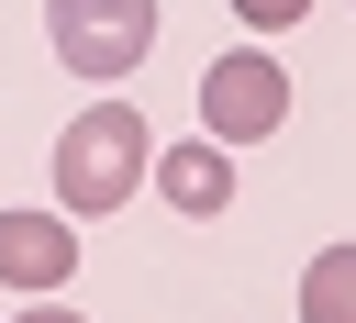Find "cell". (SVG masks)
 <instances>
[{
    "mask_svg": "<svg viewBox=\"0 0 356 323\" xmlns=\"http://www.w3.org/2000/svg\"><path fill=\"white\" fill-rule=\"evenodd\" d=\"M134 189H145V123H134L122 100H100V111H78V123L56 134V200L100 223V212H122Z\"/></svg>",
    "mask_w": 356,
    "mask_h": 323,
    "instance_id": "cell-1",
    "label": "cell"
},
{
    "mask_svg": "<svg viewBox=\"0 0 356 323\" xmlns=\"http://www.w3.org/2000/svg\"><path fill=\"white\" fill-rule=\"evenodd\" d=\"M44 33L78 78H122L156 45V0H44Z\"/></svg>",
    "mask_w": 356,
    "mask_h": 323,
    "instance_id": "cell-3",
    "label": "cell"
},
{
    "mask_svg": "<svg viewBox=\"0 0 356 323\" xmlns=\"http://www.w3.org/2000/svg\"><path fill=\"white\" fill-rule=\"evenodd\" d=\"M278 123H289V67L278 56L245 45V56H211L200 67V134L211 145H267Z\"/></svg>",
    "mask_w": 356,
    "mask_h": 323,
    "instance_id": "cell-2",
    "label": "cell"
},
{
    "mask_svg": "<svg viewBox=\"0 0 356 323\" xmlns=\"http://www.w3.org/2000/svg\"><path fill=\"white\" fill-rule=\"evenodd\" d=\"M78 267V223L67 212H0V278L11 290H56Z\"/></svg>",
    "mask_w": 356,
    "mask_h": 323,
    "instance_id": "cell-5",
    "label": "cell"
},
{
    "mask_svg": "<svg viewBox=\"0 0 356 323\" xmlns=\"http://www.w3.org/2000/svg\"><path fill=\"white\" fill-rule=\"evenodd\" d=\"M300 323H356V245H323L300 267Z\"/></svg>",
    "mask_w": 356,
    "mask_h": 323,
    "instance_id": "cell-6",
    "label": "cell"
},
{
    "mask_svg": "<svg viewBox=\"0 0 356 323\" xmlns=\"http://www.w3.org/2000/svg\"><path fill=\"white\" fill-rule=\"evenodd\" d=\"M234 11H245V22H256V33H278V22H300V11H312V0H234Z\"/></svg>",
    "mask_w": 356,
    "mask_h": 323,
    "instance_id": "cell-7",
    "label": "cell"
},
{
    "mask_svg": "<svg viewBox=\"0 0 356 323\" xmlns=\"http://www.w3.org/2000/svg\"><path fill=\"white\" fill-rule=\"evenodd\" d=\"M156 189H167V212H189V223H211V212H234V145H211V134H189V145H167L156 167H145Z\"/></svg>",
    "mask_w": 356,
    "mask_h": 323,
    "instance_id": "cell-4",
    "label": "cell"
},
{
    "mask_svg": "<svg viewBox=\"0 0 356 323\" xmlns=\"http://www.w3.org/2000/svg\"><path fill=\"white\" fill-rule=\"evenodd\" d=\"M22 323H89V312H56V301H33V312H22Z\"/></svg>",
    "mask_w": 356,
    "mask_h": 323,
    "instance_id": "cell-8",
    "label": "cell"
}]
</instances>
